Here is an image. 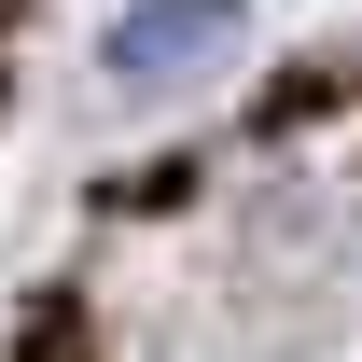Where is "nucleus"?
<instances>
[{"label":"nucleus","instance_id":"1","mask_svg":"<svg viewBox=\"0 0 362 362\" xmlns=\"http://www.w3.org/2000/svg\"><path fill=\"white\" fill-rule=\"evenodd\" d=\"M223 42H237V0H126L112 42H98V70L153 98V84H181V70H209Z\"/></svg>","mask_w":362,"mask_h":362}]
</instances>
